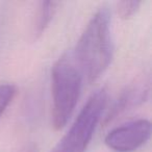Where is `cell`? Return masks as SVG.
<instances>
[{
    "label": "cell",
    "mask_w": 152,
    "mask_h": 152,
    "mask_svg": "<svg viewBox=\"0 0 152 152\" xmlns=\"http://www.w3.org/2000/svg\"><path fill=\"white\" fill-rule=\"evenodd\" d=\"M114 46L110 34V14L102 7L92 16L75 47L79 71L90 83H95L108 68Z\"/></svg>",
    "instance_id": "6da1fadb"
},
{
    "label": "cell",
    "mask_w": 152,
    "mask_h": 152,
    "mask_svg": "<svg viewBox=\"0 0 152 152\" xmlns=\"http://www.w3.org/2000/svg\"><path fill=\"white\" fill-rule=\"evenodd\" d=\"M83 74L68 57L61 56L51 70V122L54 130L66 126L79 99Z\"/></svg>",
    "instance_id": "7a4b0ae2"
},
{
    "label": "cell",
    "mask_w": 152,
    "mask_h": 152,
    "mask_svg": "<svg viewBox=\"0 0 152 152\" xmlns=\"http://www.w3.org/2000/svg\"><path fill=\"white\" fill-rule=\"evenodd\" d=\"M106 100L105 90L102 89L93 94L69 130L50 152H85L102 117Z\"/></svg>",
    "instance_id": "3957f363"
},
{
    "label": "cell",
    "mask_w": 152,
    "mask_h": 152,
    "mask_svg": "<svg viewBox=\"0 0 152 152\" xmlns=\"http://www.w3.org/2000/svg\"><path fill=\"white\" fill-rule=\"evenodd\" d=\"M150 135V121L137 119L112 129L106 134L104 143L115 152H133L145 145Z\"/></svg>",
    "instance_id": "277c9868"
},
{
    "label": "cell",
    "mask_w": 152,
    "mask_h": 152,
    "mask_svg": "<svg viewBox=\"0 0 152 152\" xmlns=\"http://www.w3.org/2000/svg\"><path fill=\"white\" fill-rule=\"evenodd\" d=\"M148 94H149V79L146 77L135 79L122 91L117 101L113 105L112 110L105 117L104 123L107 124L112 122L119 116L145 102Z\"/></svg>",
    "instance_id": "5b68a950"
},
{
    "label": "cell",
    "mask_w": 152,
    "mask_h": 152,
    "mask_svg": "<svg viewBox=\"0 0 152 152\" xmlns=\"http://www.w3.org/2000/svg\"><path fill=\"white\" fill-rule=\"evenodd\" d=\"M61 2L58 1H42L39 2L31 24V36L34 40L39 39L50 24L56 14Z\"/></svg>",
    "instance_id": "8992f818"
},
{
    "label": "cell",
    "mask_w": 152,
    "mask_h": 152,
    "mask_svg": "<svg viewBox=\"0 0 152 152\" xmlns=\"http://www.w3.org/2000/svg\"><path fill=\"white\" fill-rule=\"evenodd\" d=\"M17 94V88L12 83H0V118L4 114Z\"/></svg>",
    "instance_id": "52a82bcc"
},
{
    "label": "cell",
    "mask_w": 152,
    "mask_h": 152,
    "mask_svg": "<svg viewBox=\"0 0 152 152\" xmlns=\"http://www.w3.org/2000/svg\"><path fill=\"white\" fill-rule=\"evenodd\" d=\"M142 5V1H120L117 3V13L121 19L131 18Z\"/></svg>",
    "instance_id": "ba28073f"
},
{
    "label": "cell",
    "mask_w": 152,
    "mask_h": 152,
    "mask_svg": "<svg viewBox=\"0 0 152 152\" xmlns=\"http://www.w3.org/2000/svg\"><path fill=\"white\" fill-rule=\"evenodd\" d=\"M16 152H38V148L34 144H26L23 147H21L19 150H17Z\"/></svg>",
    "instance_id": "9c48e42d"
}]
</instances>
